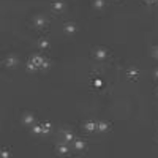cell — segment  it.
<instances>
[{"label":"cell","mask_w":158,"mask_h":158,"mask_svg":"<svg viewBox=\"0 0 158 158\" xmlns=\"http://www.w3.org/2000/svg\"><path fill=\"white\" fill-rule=\"evenodd\" d=\"M33 25H35V27H38V29H43V27H46V25H48V19L44 16H41V15H38L33 19Z\"/></svg>","instance_id":"cell-1"},{"label":"cell","mask_w":158,"mask_h":158,"mask_svg":"<svg viewBox=\"0 0 158 158\" xmlns=\"http://www.w3.org/2000/svg\"><path fill=\"white\" fill-rule=\"evenodd\" d=\"M5 67H8V68H13V67H16V65L19 63V59H18V56H15V54H11V56H8L6 59H5Z\"/></svg>","instance_id":"cell-2"},{"label":"cell","mask_w":158,"mask_h":158,"mask_svg":"<svg viewBox=\"0 0 158 158\" xmlns=\"http://www.w3.org/2000/svg\"><path fill=\"white\" fill-rule=\"evenodd\" d=\"M94 56H95V59H98V60H104V59L108 57V49L97 48V49H94Z\"/></svg>","instance_id":"cell-3"},{"label":"cell","mask_w":158,"mask_h":158,"mask_svg":"<svg viewBox=\"0 0 158 158\" xmlns=\"http://www.w3.org/2000/svg\"><path fill=\"white\" fill-rule=\"evenodd\" d=\"M63 30H65V33H68V35H74L76 30H77V27H76L74 22H65Z\"/></svg>","instance_id":"cell-4"},{"label":"cell","mask_w":158,"mask_h":158,"mask_svg":"<svg viewBox=\"0 0 158 158\" xmlns=\"http://www.w3.org/2000/svg\"><path fill=\"white\" fill-rule=\"evenodd\" d=\"M52 10L56 13H62L65 10V2L63 0H54V2H52Z\"/></svg>","instance_id":"cell-5"},{"label":"cell","mask_w":158,"mask_h":158,"mask_svg":"<svg viewBox=\"0 0 158 158\" xmlns=\"http://www.w3.org/2000/svg\"><path fill=\"white\" fill-rule=\"evenodd\" d=\"M22 123L24 125H29V127L35 125V115L32 112H27V114L24 115V118H22Z\"/></svg>","instance_id":"cell-6"},{"label":"cell","mask_w":158,"mask_h":158,"mask_svg":"<svg viewBox=\"0 0 158 158\" xmlns=\"http://www.w3.org/2000/svg\"><path fill=\"white\" fill-rule=\"evenodd\" d=\"M56 150H57V153H59V155H67V153L70 152V149H68V146H67V142H63V144H59Z\"/></svg>","instance_id":"cell-7"},{"label":"cell","mask_w":158,"mask_h":158,"mask_svg":"<svg viewBox=\"0 0 158 158\" xmlns=\"http://www.w3.org/2000/svg\"><path fill=\"white\" fill-rule=\"evenodd\" d=\"M35 65H36V67L38 68H41V65H43V62H44V59L41 57V56H40V54H35V56H32V59H30Z\"/></svg>","instance_id":"cell-8"},{"label":"cell","mask_w":158,"mask_h":158,"mask_svg":"<svg viewBox=\"0 0 158 158\" xmlns=\"http://www.w3.org/2000/svg\"><path fill=\"white\" fill-rule=\"evenodd\" d=\"M84 130L89 131V133H90V131H95V130H97V123H95L94 120H89V122L84 123Z\"/></svg>","instance_id":"cell-9"},{"label":"cell","mask_w":158,"mask_h":158,"mask_svg":"<svg viewBox=\"0 0 158 158\" xmlns=\"http://www.w3.org/2000/svg\"><path fill=\"white\" fill-rule=\"evenodd\" d=\"M109 123H106V122H98L97 123V130L100 131V133H104V131H108L109 130Z\"/></svg>","instance_id":"cell-10"},{"label":"cell","mask_w":158,"mask_h":158,"mask_svg":"<svg viewBox=\"0 0 158 158\" xmlns=\"http://www.w3.org/2000/svg\"><path fill=\"white\" fill-rule=\"evenodd\" d=\"M73 139H74V136H73L71 131L63 130V141H65V142H70V141H73Z\"/></svg>","instance_id":"cell-11"},{"label":"cell","mask_w":158,"mask_h":158,"mask_svg":"<svg viewBox=\"0 0 158 158\" xmlns=\"http://www.w3.org/2000/svg\"><path fill=\"white\" fill-rule=\"evenodd\" d=\"M38 48L41 49V51H46L49 48V41H48L46 38H41V40H40V43H38Z\"/></svg>","instance_id":"cell-12"},{"label":"cell","mask_w":158,"mask_h":158,"mask_svg":"<svg viewBox=\"0 0 158 158\" xmlns=\"http://www.w3.org/2000/svg\"><path fill=\"white\" fill-rule=\"evenodd\" d=\"M32 133L33 135H43V125H32Z\"/></svg>","instance_id":"cell-13"},{"label":"cell","mask_w":158,"mask_h":158,"mask_svg":"<svg viewBox=\"0 0 158 158\" xmlns=\"http://www.w3.org/2000/svg\"><path fill=\"white\" fill-rule=\"evenodd\" d=\"M74 147H76V150H84V149H85V142H84L82 139H77V141L74 142Z\"/></svg>","instance_id":"cell-14"},{"label":"cell","mask_w":158,"mask_h":158,"mask_svg":"<svg viewBox=\"0 0 158 158\" xmlns=\"http://www.w3.org/2000/svg\"><path fill=\"white\" fill-rule=\"evenodd\" d=\"M94 8L95 10H103L104 8V0H94Z\"/></svg>","instance_id":"cell-15"},{"label":"cell","mask_w":158,"mask_h":158,"mask_svg":"<svg viewBox=\"0 0 158 158\" xmlns=\"http://www.w3.org/2000/svg\"><path fill=\"white\" fill-rule=\"evenodd\" d=\"M51 128H52L51 122H46V123H43V135H49V133H51Z\"/></svg>","instance_id":"cell-16"},{"label":"cell","mask_w":158,"mask_h":158,"mask_svg":"<svg viewBox=\"0 0 158 158\" xmlns=\"http://www.w3.org/2000/svg\"><path fill=\"white\" fill-rule=\"evenodd\" d=\"M128 77L130 79H136L138 77V70L136 68H130L128 70Z\"/></svg>","instance_id":"cell-17"},{"label":"cell","mask_w":158,"mask_h":158,"mask_svg":"<svg viewBox=\"0 0 158 158\" xmlns=\"http://www.w3.org/2000/svg\"><path fill=\"white\" fill-rule=\"evenodd\" d=\"M27 70H29V71H36L38 67H36V65H35L32 60H29V62H27Z\"/></svg>","instance_id":"cell-18"},{"label":"cell","mask_w":158,"mask_h":158,"mask_svg":"<svg viewBox=\"0 0 158 158\" xmlns=\"http://www.w3.org/2000/svg\"><path fill=\"white\" fill-rule=\"evenodd\" d=\"M0 155H2V158H8L10 156V150L8 149H2V153Z\"/></svg>","instance_id":"cell-19"},{"label":"cell","mask_w":158,"mask_h":158,"mask_svg":"<svg viewBox=\"0 0 158 158\" xmlns=\"http://www.w3.org/2000/svg\"><path fill=\"white\" fill-rule=\"evenodd\" d=\"M152 56H153L155 59H158V46H155V48H152Z\"/></svg>","instance_id":"cell-20"},{"label":"cell","mask_w":158,"mask_h":158,"mask_svg":"<svg viewBox=\"0 0 158 158\" xmlns=\"http://www.w3.org/2000/svg\"><path fill=\"white\" fill-rule=\"evenodd\" d=\"M48 68H49V60L44 59V62H43V65H41V70H48Z\"/></svg>","instance_id":"cell-21"},{"label":"cell","mask_w":158,"mask_h":158,"mask_svg":"<svg viewBox=\"0 0 158 158\" xmlns=\"http://www.w3.org/2000/svg\"><path fill=\"white\" fill-rule=\"evenodd\" d=\"M156 2H158V0H146L147 5H153V3H156Z\"/></svg>","instance_id":"cell-22"},{"label":"cell","mask_w":158,"mask_h":158,"mask_svg":"<svg viewBox=\"0 0 158 158\" xmlns=\"http://www.w3.org/2000/svg\"><path fill=\"white\" fill-rule=\"evenodd\" d=\"M153 74H155V77H156V79H158V68H156V70H155V71H153Z\"/></svg>","instance_id":"cell-23"},{"label":"cell","mask_w":158,"mask_h":158,"mask_svg":"<svg viewBox=\"0 0 158 158\" xmlns=\"http://www.w3.org/2000/svg\"><path fill=\"white\" fill-rule=\"evenodd\" d=\"M156 95H158V89H156Z\"/></svg>","instance_id":"cell-24"},{"label":"cell","mask_w":158,"mask_h":158,"mask_svg":"<svg viewBox=\"0 0 158 158\" xmlns=\"http://www.w3.org/2000/svg\"><path fill=\"white\" fill-rule=\"evenodd\" d=\"M156 138H158V135H156Z\"/></svg>","instance_id":"cell-25"}]
</instances>
